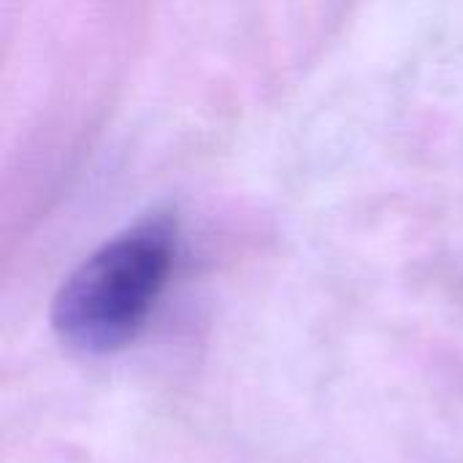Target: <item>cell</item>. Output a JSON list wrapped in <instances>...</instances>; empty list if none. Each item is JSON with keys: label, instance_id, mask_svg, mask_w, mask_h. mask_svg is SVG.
<instances>
[{"label": "cell", "instance_id": "cell-1", "mask_svg": "<svg viewBox=\"0 0 463 463\" xmlns=\"http://www.w3.org/2000/svg\"><path fill=\"white\" fill-rule=\"evenodd\" d=\"M176 258V225L146 217L98 247L57 290L52 328L84 355H111L146 326Z\"/></svg>", "mask_w": 463, "mask_h": 463}]
</instances>
